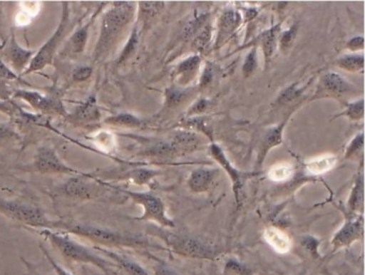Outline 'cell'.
<instances>
[{"mask_svg":"<svg viewBox=\"0 0 365 275\" xmlns=\"http://www.w3.org/2000/svg\"><path fill=\"white\" fill-rule=\"evenodd\" d=\"M16 110L18 108L14 106V104L10 103L9 101H0V113L12 117L16 114Z\"/></svg>","mask_w":365,"mask_h":275,"instance_id":"48","label":"cell"},{"mask_svg":"<svg viewBox=\"0 0 365 275\" xmlns=\"http://www.w3.org/2000/svg\"><path fill=\"white\" fill-rule=\"evenodd\" d=\"M320 244H322V240L312 234H304L300 238L301 247H303V249L307 251V254L314 259H319L322 257L319 253Z\"/></svg>","mask_w":365,"mask_h":275,"instance_id":"37","label":"cell"},{"mask_svg":"<svg viewBox=\"0 0 365 275\" xmlns=\"http://www.w3.org/2000/svg\"><path fill=\"white\" fill-rule=\"evenodd\" d=\"M65 119L78 128H88L98 125L101 120V114L95 95H91L86 101L81 103L71 114H68Z\"/></svg>","mask_w":365,"mask_h":275,"instance_id":"14","label":"cell"},{"mask_svg":"<svg viewBox=\"0 0 365 275\" xmlns=\"http://www.w3.org/2000/svg\"><path fill=\"white\" fill-rule=\"evenodd\" d=\"M347 50L350 51L352 54H356L359 51L364 50V38H363L362 36L352 37L351 39L347 42Z\"/></svg>","mask_w":365,"mask_h":275,"instance_id":"45","label":"cell"},{"mask_svg":"<svg viewBox=\"0 0 365 275\" xmlns=\"http://www.w3.org/2000/svg\"><path fill=\"white\" fill-rule=\"evenodd\" d=\"M257 66V46H254V48L250 51L247 56L245 57V63H243L242 66L243 76H245V78H249L250 76L254 73Z\"/></svg>","mask_w":365,"mask_h":275,"instance_id":"40","label":"cell"},{"mask_svg":"<svg viewBox=\"0 0 365 275\" xmlns=\"http://www.w3.org/2000/svg\"><path fill=\"white\" fill-rule=\"evenodd\" d=\"M303 88H299L298 85L292 84L290 85L287 88L284 89L281 93H279L277 99L275 100V106H284L288 105V104L292 103L296 101L297 99L302 95Z\"/></svg>","mask_w":365,"mask_h":275,"instance_id":"33","label":"cell"},{"mask_svg":"<svg viewBox=\"0 0 365 275\" xmlns=\"http://www.w3.org/2000/svg\"><path fill=\"white\" fill-rule=\"evenodd\" d=\"M22 261L24 262L25 266H26V268L29 269V272L31 273V275H42L41 272H39V271H38V269L36 268V266H34L33 264H31V262H29V260L22 258Z\"/></svg>","mask_w":365,"mask_h":275,"instance_id":"50","label":"cell"},{"mask_svg":"<svg viewBox=\"0 0 365 275\" xmlns=\"http://www.w3.org/2000/svg\"><path fill=\"white\" fill-rule=\"evenodd\" d=\"M211 81H212V69H211L210 66H207L205 68L202 78H200V87L202 88V87L207 86V85L210 84Z\"/></svg>","mask_w":365,"mask_h":275,"instance_id":"49","label":"cell"},{"mask_svg":"<svg viewBox=\"0 0 365 275\" xmlns=\"http://www.w3.org/2000/svg\"><path fill=\"white\" fill-rule=\"evenodd\" d=\"M35 51L27 50L23 48L18 41H16V35L11 33V39L9 44L4 53V63L16 72L18 76H22L23 72L29 68L35 56Z\"/></svg>","mask_w":365,"mask_h":275,"instance_id":"13","label":"cell"},{"mask_svg":"<svg viewBox=\"0 0 365 275\" xmlns=\"http://www.w3.org/2000/svg\"><path fill=\"white\" fill-rule=\"evenodd\" d=\"M163 7V3L143 1V3L138 4V14H140V18L143 19L142 21H144L145 25H146V23L151 20V19L155 18Z\"/></svg>","mask_w":365,"mask_h":275,"instance_id":"36","label":"cell"},{"mask_svg":"<svg viewBox=\"0 0 365 275\" xmlns=\"http://www.w3.org/2000/svg\"><path fill=\"white\" fill-rule=\"evenodd\" d=\"M356 93V87L352 86L343 76L335 72H327L320 78L311 101L328 98L341 100Z\"/></svg>","mask_w":365,"mask_h":275,"instance_id":"12","label":"cell"},{"mask_svg":"<svg viewBox=\"0 0 365 275\" xmlns=\"http://www.w3.org/2000/svg\"><path fill=\"white\" fill-rule=\"evenodd\" d=\"M200 68V57L197 55L189 57V58L179 63L175 70V80L179 86H187L197 76Z\"/></svg>","mask_w":365,"mask_h":275,"instance_id":"24","label":"cell"},{"mask_svg":"<svg viewBox=\"0 0 365 275\" xmlns=\"http://www.w3.org/2000/svg\"><path fill=\"white\" fill-rule=\"evenodd\" d=\"M138 4L115 1L103 14L99 36L93 52V63H101L110 56L121 38L135 19Z\"/></svg>","mask_w":365,"mask_h":275,"instance_id":"2","label":"cell"},{"mask_svg":"<svg viewBox=\"0 0 365 275\" xmlns=\"http://www.w3.org/2000/svg\"><path fill=\"white\" fill-rule=\"evenodd\" d=\"M0 214L29 230H52L54 223L40 207L21 200L0 199Z\"/></svg>","mask_w":365,"mask_h":275,"instance_id":"6","label":"cell"},{"mask_svg":"<svg viewBox=\"0 0 365 275\" xmlns=\"http://www.w3.org/2000/svg\"><path fill=\"white\" fill-rule=\"evenodd\" d=\"M297 33H298V25L294 24L290 27L287 31L282 33L279 35V39H277V46H279V51L284 54H287L289 52L290 48L294 46V40L297 38Z\"/></svg>","mask_w":365,"mask_h":275,"instance_id":"35","label":"cell"},{"mask_svg":"<svg viewBox=\"0 0 365 275\" xmlns=\"http://www.w3.org/2000/svg\"><path fill=\"white\" fill-rule=\"evenodd\" d=\"M138 46V27L135 26L133 31H132L131 35H130L129 40H128L127 44H125L120 57H119L118 61H117V65H123V63H125V61L135 53Z\"/></svg>","mask_w":365,"mask_h":275,"instance_id":"38","label":"cell"},{"mask_svg":"<svg viewBox=\"0 0 365 275\" xmlns=\"http://www.w3.org/2000/svg\"><path fill=\"white\" fill-rule=\"evenodd\" d=\"M279 31H281V25L272 27L268 31H264L260 36V46H262V53H264V63L268 65L271 58L274 55L277 48V39H279Z\"/></svg>","mask_w":365,"mask_h":275,"instance_id":"26","label":"cell"},{"mask_svg":"<svg viewBox=\"0 0 365 275\" xmlns=\"http://www.w3.org/2000/svg\"><path fill=\"white\" fill-rule=\"evenodd\" d=\"M104 125L118 129H140L144 125V121L135 115L130 113H120L104 119Z\"/></svg>","mask_w":365,"mask_h":275,"instance_id":"25","label":"cell"},{"mask_svg":"<svg viewBox=\"0 0 365 275\" xmlns=\"http://www.w3.org/2000/svg\"><path fill=\"white\" fill-rule=\"evenodd\" d=\"M346 212L351 214H363L364 212V177L362 166L350 191L349 198L346 204Z\"/></svg>","mask_w":365,"mask_h":275,"instance_id":"23","label":"cell"},{"mask_svg":"<svg viewBox=\"0 0 365 275\" xmlns=\"http://www.w3.org/2000/svg\"><path fill=\"white\" fill-rule=\"evenodd\" d=\"M190 93L187 90H181L179 88H170L165 93V104L164 108H177L182 104L189 97Z\"/></svg>","mask_w":365,"mask_h":275,"instance_id":"34","label":"cell"},{"mask_svg":"<svg viewBox=\"0 0 365 275\" xmlns=\"http://www.w3.org/2000/svg\"><path fill=\"white\" fill-rule=\"evenodd\" d=\"M108 185L96 180L91 175L81 174L72 176L63 185L56 187L57 195L67 199L78 202H91L99 200L108 193Z\"/></svg>","mask_w":365,"mask_h":275,"instance_id":"7","label":"cell"},{"mask_svg":"<svg viewBox=\"0 0 365 275\" xmlns=\"http://www.w3.org/2000/svg\"><path fill=\"white\" fill-rule=\"evenodd\" d=\"M93 68L91 66H82L78 67V69L74 70L72 73V82L82 83L85 81L89 80L93 76Z\"/></svg>","mask_w":365,"mask_h":275,"instance_id":"43","label":"cell"},{"mask_svg":"<svg viewBox=\"0 0 365 275\" xmlns=\"http://www.w3.org/2000/svg\"><path fill=\"white\" fill-rule=\"evenodd\" d=\"M34 172L48 176V175H70L76 176L82 172L68 166L59 157L53 147H39L36 151L34 162L31 165Z\"/></svg>","mask_w":365,"mask_h":275,"instance_id":"10","label":"cell"},{"mask_svg":"<svg viewBox=\"0 0 365 275\" xmlns=\"http://www.w3.org/2000/svg\"><path fill=\"white\" fill-rule=\"evenodd\" d=\"M155 234L165 242L173 253L181 257L212 260L215 259L220 254L219 249L215 245L197 237L174 234V232L162 229H157Z\"/></svg>","mask_w":365,"mask_h":275,"instance_id":"5","label":"cell"},{"mask_svg":"<svg viewBox=\"0 0 365 275\" xmlns=\"http://www.w3.org/2000/svg\"><path fill=\"white\" fill-rule=\"evenodd\" d=\"M24 84L29 86V83L24 82L20 76L12 71L3 59L0 58V101H8L10 95L16 93L14 85Z\"/></svg>","mask_w":365,"mask_h":275,"instance_id":"21","label":"cell"},{"mask_svg":"<svg viewBox=\"0 0 365 275\" xmlns=\"http://www.w3.org/2000/svg\"><path fill=\"white\" fill-rule=\"evenodd\" d=\"M336 162L337 157L334 155H319L307 161L305 167L309 174L317 176L330 172L334 168Z\"/></svg>","mask_w":365,"mask_h":275,"instance_id":"27","label":"cell"},{"mask_svg":"<svg viewBox=\"0 0 365 275\" xmlns=\"http://www.w3.org/2000/svg\"><path fill=\"white\" fill-rule=\"evenodd\" d=\"M210 26H209V25H205L204 28L202 29V31H200V33H198L197 37H196V46L200 48H204V46H206V44L208 43L209 40H210Z\"/></svg>","mask_w":365,"mask_h":275,"instance_id":"46","label":"cell"},{"mask_svg":"<svg viewBox=\"0 0 365 275\" xmlns=\"http://www.w3.org/2000/svg\"><path fill=\"white\" fill-rule=\"evenodd\" d=\"M14 98L22 100L31 105L38 114L44 116H59L66 118L69 114L61 98L57 95H42L38 91L19 88L14 93Z\"/></svg>","mask_w":365,"mask_h":275,"instance_id":"9","label":"cell"},{"mask_svg":"<svg viewBox=\"0 0 365 275\" xmlns=\"http://www.w3.org/2000/svg\"><path fill=\"white\" fill-rule=\"evenodd\" d=\"M335 65L339 69L345 70L350 73H356L361 72L362 73L364 70V55L363 54H347L339 57Z\"/></svg>","mask_w":365,"mask_h":275,"instance_id":"29","label":"cell"},{"mask_svg":"<svg viewBox=\"0 0 365 275\" xmlns=\"http://www.w3.org/2000/svg\"><path fill=\"white\" fill-rule=\"evenodd\" d=\"M217 176V170L212 168L200 167L193 170L187 179V187L193 193H205Z\"/></svg>","mask_w":365,"mask_h":275,"instance_id":"22","label":"cell"},{"mask_svg":"<svg viewBox=\"0 0 365 275\" xmlns=\"http://www.w3.org/2000/svg\"><path fill=\"white\" fill-rule=\"evenodd\" d=\"M363 145H364V134L363 132H360L352 138L351 142L346 148L345 159H352L358 155V153L363 150Z\"/></svg>","mask_w":365,"mask_h":275,"instance_id":"41","label":"cell"},{"mask_svg":"<svg viewBox=\"0 0 365 275\" xmlns=\"http://www.w3.org/2000/svg\"><path fill=\"white\" fill-rule=\"evenodd\" d=\"M52 230L78 237L93 243L95 247L112 251H115V249H146L153 247V244L143 237L83 222L54 221Z\"/></svg>","mask_w":365,"mask_h":275,"instance_id":"1","label":"cell"},{"mask_svg":"<svg viewBox=\"0 0 365 275\" xmlns=\"http://www.w3.org/2000/svg\"><path fill=\"white\" fill-rule=\"evenodd\" d=\"M364 234V217L363 214H351L346 212L345 221L331 239L333 253L351 247L354 243L363 239Z\"/></svg>","mask_w":365,"mask_h":275,"instance_id":"11","label":"cell"},{"mask_svg":"<svg viewBox=\"0 0 365 275\" xmlns=\"http://www.w3.org/2000/svg\"><path fill=\"white\" fill-rule=\"evenodd\" d=\"M123 193L130 197L134 204L142 207L144 210L140 217H135L136 221L153 222L166 229L176 227L175 222L168 217L163 200L155 194L149 192L125 191V190H123Z\"/></svg>","mask_w":365,"mask_h":275,"instance_id":"8","label":"cell"},{"mask_svg":"<svg viewBox=\"0 0 365 275\" xmlns=\"http://www.w3.org/2000/svg\"><path fill=\"white\" fill-rule=\"evenodd\" d=\"M242 23V16L236 10H228L222 14L217 24V41L215 48H219L236 33Z\"/></svg>","mask_w":365,"mask_h":275,"instance_id":"19","label":"cell"},{"mask_svg":"<svg viewBox=\"0 0 365 275\" xmlns=\"http://www.w3.org/2000/svg\"><path fill=\"white\" fill-rule=\"evenodd\" d=\"M151 275H183L178 271L175 270L168 264L162 261L155 262L153 266V274Z\"/></svg>","mask_w":365,"mask_h":275,"instance_id":"44","label":"cell"},{"mask_svg":"<svg viewBox=\"0 0 365 275\" xmlns=\"http://www.w3.org/2000/svg\"><path fill=\"white\" fill-rule=\"evenodd\" d=\"M335 117H346L350 121H360L364 118V99L360 98L354 102H348L345 104L343 112L339 113Z\"/></svg>","mask_w":365,"mask_h":275,"instance_id":"30","label":"cell"},{"mask_svg":"<svg viewBox=\"0 0 365 275\" xmlns=\"http://www.w3.org/2000/svg\"><path fill=\"white\" fill-rule=\"evenodd\" d=\"M35 232L44 237L66 261L95 266L106 275H116L114 264L110 260L102 257L95 249H89L86 245L78 242L72 238L71 234L51 229H40Z\"/></svg>","mask_w":365,"mask_h":275,"instance_id":"3","label":"cell"},{"mask_svg":"<svg viewBox=\"0 0 365 275\" xmlns=\"http://www.w3.org/2000/svg\"><path fill=\"white\" fill-rule=\"evenodd\" d=\"M209 153H210L211 157L221 165V167L227 172L228 176L230 177L235 200H236L237 206H240V195L243 187L242 175H241V172H239L237 168H235L234 166L232 165L230 160L227 159L225 153H224L223 149H222L219 145H211V146L209 147Z\"/></svg>","mask_w":365,"mask_h":275,"instance_id":"16","label":"cell"},{"mask_svg":"<svg viewBox=\"0 0 365 275\" xmlns=\"http://www.w3.org/2000/svg\"><path fill=\"white\" fill-rule=\"evenodd\" d=\"M19 138L18 132L10 123H0V148L18 142Z\"/></svg>","mask_w":365,"mask_h":275,"instance_id":"39","label":"cell"},{"mask_svg":"<svg viewBox=\"0 0 365 275\" xmlns=\"http://www.w3.org/2000/svg\"><path fill=\"white\" fill-rule=\"evenodd\" d=\"M161 174L157 170H147V168H134L129 172H123L120 176L117 177L118 180L130 181L135 185H147L153 180L155 177Z\"/></svg>","mask_w":365,"mask_h":275,"instance_id":"28","label":"cell"},{"mask_svg":"<svg viewBox=\"0 0 365 275\" xmlns=\"http://www.w3.org/2000/svg\"><path fill=\"white\" fill-rule=\"evenodd\" d=\"M264 241L267 244L275 251V253L285 255L289 253L292 249V240L287 232H284L281 228L277 226H268L264 230Z\"/></svg>","mask_w":365,"mask_h":275,"instance_id":"20","label":"cell"},{"mask_svg":"<svg viewBox=\"0 0 365 275\" xmlns=\"http://www.w3.org/2000/svg\"><path fill=\"white\" fill-rule=\"evenodd\" d=\"M294 108H292L288 115H286L285 118L283 121L275 125V127L271 128L270 130L266 132L264 138H262V142H260L259 148H258L257 153V165L260 166L264 163L266 155H268L269 151L274 147L279 146L283 142V133L284 129H285L286 125L289 121L290 117H292V113H294Z\"/></svg>","mask_w":365,"mask_h":275,"instance_id":"18","label":"cell"},{"mask_svg":"<svg viewBox=\"0 0 365 275\" xmlns=\"http://www.w3.org/2000/svg\"><path fill=\"white\" fill-rule=\"evenodd\" d=\"M222 275H254V273L245 262L236 258H230L224 264Z\"/></svg>","mask_w":365,"mask_h":275,"instance_id":"32","label":"cell"},{"mask_svg":"<svg viewBox=\"0 0 365 275\" xmlns=\"http://www.w3.org/2000/svg\"><path fill=\"white\" fill-rule=\"evenodd\" d=\"M294 175V166L288 163L275 164L269 170L268 177L273 182H286Z\"/></svg>","mask_w":365,"mask_h":275,"instance_id":"31","label":"cell"},{"mask_svg":"<svg viewBox=\"0 0 365 275\" xmlns=\"http://www.w3.org/2000/svg\"><path fill=\"white\" fill-rule=\"evenodd\" d=\"M93 249L103 255L106 259L110 260L114 264V268L123 273V275H151L140 262L123 254L112 249H103V247H93Z\"/></svg>","mask_w":365,"mask_h":275,"instance_id":"15","label":"cell"},{"mask_svg":"<svg viewBox=\"0 0 365 275\" xmlns=\"http://www.w3.org/2000/svg\"><path fill=\"white\" fill-rule=\"evenodd\" d=\"M40 249H41L42 254H43L44 257L46 258V260H48V264H51V266H52L56 275H76L74 273H72L71 271L66 269L65 266H61L59 262H57L55 258L51 255L50 251H48L43 245L40 244Z\"/></svg>","mask_w":365,"mask_h":275,"instance_id":"42","label":"cell"},{"mask_svg":"<svg viewBox=\"0 0 365 275\" xmlns=\"http://www.w3.org/2000/svg\"><path fill=\"white\" fill-rule=\"evenodd\" d=\"M96 18H97V14L93 16L88 22L82 25L80 28H76L73 31V33L70 36L69 39L66 42L61 55H63V57H73L78 56V55L85 52V48H86L87 43H88L89 31H91Z\"/></svg>","mask_w":365,"mask_h":275,"instance_id":"17","label":"cell"},{"mask_svg":"<svg viewBox=\"0 0 365 275\" xmlns=\"http://www.w3.org/2000/svg\"><path fill=\"white\" fill-rule=\"evenodd\" d=\"M208 106L209 102L207 101V100H200V101L196 102L192 108H190L187 115H189V116H192V115L204 114V113L206 112L207 108H208Z\"/></svg>","mask_w":365,"mask_h":275,"instance_id":"47","label":"cell"},{"mask_svg":"<svg viewBox=\"0 0 365 275\" xmlns=\"http://www.w3.org/2000/svg\"><path fill=\"white\" fill-rule=\"evenodd\" d=\"M61 10H63V12H61V21H59L58 26L55 29L54 33L40 48V50L36 52L31 65L23 72L21 76L37 73V72L46 69V67L53 66L59 48L63 46V42L67 39V36L69 35L70 31L73 27L71 22V9H70L69 3L63 1L61 4Z\"/></svg>","mask_w":365,"mask_h":275,"instance_id":"4","label":"cell"}]
</instances>
